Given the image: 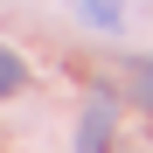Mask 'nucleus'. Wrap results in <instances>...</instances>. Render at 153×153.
<instances>
[{
    "instance_id": "obj_1",
    "label": "nucleus",
    "mask_w": 153,
    "mask_h": 153,
    "mask_svg": "<svg viewBox=\"0 0 153 153\" xmlns=\"http://www.w3.org/2000/svg\"><path fill=\"white\" fill-rule=\"evenodd\" d=\"M111 139H118V97L97 91L76 118V153H111Z\"/></svg>"
},
{
    "instance_id": "obj_2",
    "label": "nucleus",
    "mask_w": 153,
    "mask_h": 153,
    "mask_svg": "<svg viewBox=\"0 0 153 153\" xmlns=\"http://www.w3.org/2000/svg\"><path fill=\"white\" fill-rule=\"evenodd\" d=\"M118 84H125V105H146L153 111V56H132L118 70Z\"/></svg>"
},
{
    "instance_id": "obj_3",
    "label": "nucleus",
    "mask_w": 153,
    "mask_h": 153,
    "mask_svg": "<svg viewBox=\"0 0 153 153\" xmlns=\"http://www.w3.org/2000/svg\"><path fill=\"white\" fill-rule=\"evenodd\" d=\"M76 21H84V28L118 35V28H125V0H76Z\"/></svg>"
},
{
    "instance_id": "obj_4",
    "label": "nucleus",
    "mask_w": 153,
    "mask_h": 153,
    "mask_svg": "<svg viewBox=\"0 0 153 153\" xmlns=\"http://www.w3.org/2000/svg\"><path fill=\"white\" fill-rule=\"evenodd\" d=\"M21 84H28V63H21V56H14L7 42H0V97H14Z\"/></svg>"
}]
</instances>
